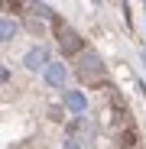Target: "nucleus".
<instances>
[{"label": "nucleus", "instance_id": "nucleus-1", "mask_svg": "<svg viewBox=\"0 0 146 149\" xmlns=\"http://www.w3.org/2000/svg\"><path fill=\"white\" fill-rule=\"evenodd\" d=\"M49 19H52V29H55V39H59L62 55H78V52H85V42H81L78 33H71L59 16H49Z\"/></svg>", "mask_w": 146, "mask_h": 149}, {"label": "nucleus", "instance_id": "nucleus-2", "mask_svg": "<svg viewBox=\"0 0 146 149\" xmlns=\"http://www.w3.org/2000/svg\"><path fill=\"white\" fill-rule=\"evenodd\" d=\"M140 146H143V139H140V130L136 127L117 133V149H140Z\"/></svg>", "mask_w": 146, "mask_h": 149}]
</instances>
